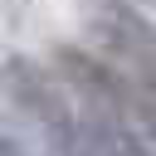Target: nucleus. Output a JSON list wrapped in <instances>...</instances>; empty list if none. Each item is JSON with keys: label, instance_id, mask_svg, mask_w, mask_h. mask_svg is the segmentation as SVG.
<instances>
[{"label": "nucleus", "instance_id": "nucleus-4", "mask_svg": "<svg viewBox=\"0 0 156 156\" xmlns=\"http://www.w3.org/2000/svg\"><path fill=\"white\" fill-rule=\"evenodd\" d=\"M127 5H141V0H127Z\"/></svg>", "mask_w": 156, "mask_h": 156}, {"label": "nucleus", "instance_id": "nucleus-3", "mask_svg": "<svg viewBox=\"0 0 156 156\" xmlns=\"http://www.w3.org/2000/svg\"><path fill=\"white\" fill-rule=\"evenodd\" d=\"M0 156H29V151H24L15 136H0Z\"/></svg>", "mask_w": 156, "mask_h": 156}, {"label": "nucleus", "instance_id": "nucleus-2", "mask_svg": "<svg viewBox=\"0 0 156 156\" xmlns=\"http://www.w3.org/2000/svg\"><path fill=\"white\" fill-rule=\"evenodd\" d=\"M88 29H93V39L102 44V58L117 63L122 73H136V68L156 54V24H151L136 5H127V0H102V5L88 15Z\"/></svg>", "mask_w": 156, "mask_h": 156}, {"label": "nucleus", "instance_id": "nucleus-1", "mask_svg": "<svg viewBox=\"0 0 156 156\" xmlns=\"http://www.w3.org/2000/svg\"><path fill=\"white\" fill-rule=\"evenodd\" d=\"M0 88H5V98L24 112V117H34L39 122V132L54 141V151H63V156H73V141H78V102H73V93L63 88V78L58 73H49V68H39L34 58H5V68H0Z\"/></svg>", "mask_w": 156, "mask_h": 156}]
</instances>
